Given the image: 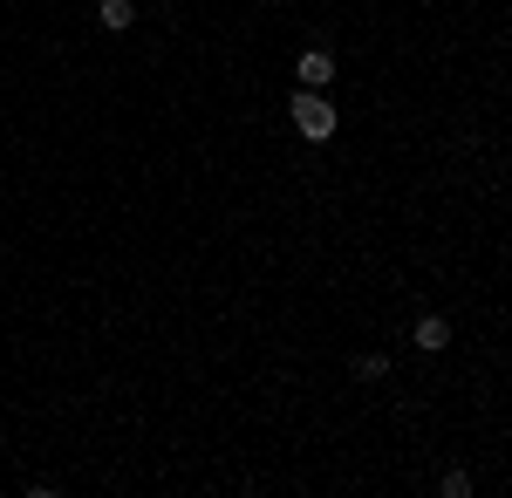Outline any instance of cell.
Masks as SVG:
<instances>
[{
  "label": "cell",
  "instance_id": "5",
  "mask_svg": "<svg viewBox=\"0 0 512 498\" xmlns=\"http://www.w3.org/2000/svg\"><path fill=\"white\" fill-rule=\"evenodd\" d=\"M437 492H444V498H472V471H465V464H451V471L437 478Z\"/></svg>",
  "mask_w": 512,
  "mask_h": 498
},
{
  "label": "cell",
  "instance_id": "6",
  "mask_svg": "<svg viewBox=\"0 0 512 498\" xmlns=\"http://www.w3.org/2000/svg\"><path fill=\"white\" fill-rule=\"evenodd\" d=\"M355 376H362V383H383V376H390V355H355Z\"/></svg>",
  "mask_w": 512,
  "mask_h": 498
},
{
  "label": "cell",
  "instance_id": "3",
  "mask_svg": "<svg viewBox=\"0 0 512 498\" xmlns=\"http://www.w3.org/2000/svg\"><path fill=\"white\" fill-rule=\"evenodd\" d=\"M96 21H103L110 35H123V28H137V0H96Z\"/></svg>",
  "mask_w": 512,
  "mask_h": 498
},
{
  "label": "cell",
  "instance_id": "4",
  "mask_svg": "<svg viewBox=\"0 0 512 498\" xmlns=\"http://www.w3.org/2000/svg\"><path fill=\"white\" fill-rule=\"evenodd\" d=\"M417 348L444 355V348H451V321H444V314H424V321H417Z\"/></svg>",
  "mask_w": 512,
  "mask_h": 498
},
{
  "label": "cell",
  "instance_id": "1",
  "mask_svg": "<svg viewBox=\"0 0 512 498\" xmlns=\"http://www.w3.org/2000/svg\"><path fill=\"white\" fill-rule=\"evenodd\" d=\"M287 116H294V130L308 137V144H328L335 137V103H328V89H294V103H287Z\"/></svg>",
  "mask_w": 512,
  "mask_h": 498
},
{
  "label": "cell",
  "instance_id": "2",
  "mask_svg": "<svg viewBox=\"0 0 512 498\" xmlns=\"http://www.w3.org/2000/svg\"><path fill=\"white\" fill-rule=\"evenodd\" d=\"M294 76H301V89H328V82H335V55H328V48H308Z\"/></svg>",
  "mask_w": 512,
  "mask_h": 498
}]
</instances>
